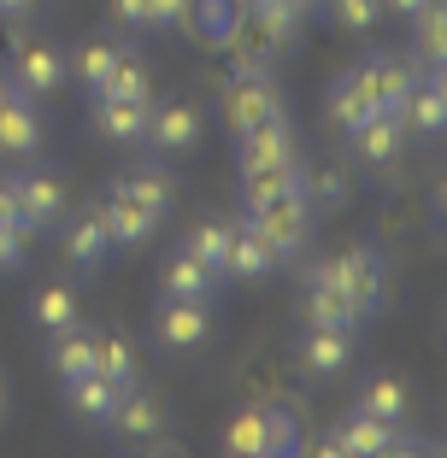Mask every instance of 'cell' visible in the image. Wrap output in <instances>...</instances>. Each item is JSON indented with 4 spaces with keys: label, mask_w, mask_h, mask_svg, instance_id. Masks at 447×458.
<instances>
[{
    "label": "cell",
    "mask_w": 447,
    "mask_h": 458,
    "mask_svg": "<svg viewBox=\"0 0 447 458\" xmlns=\"http://www.w3.org/2000/svg\"><path fill=\"white\" fill-rule=\"evenodd\" d=\"M65 217V182L54 171H13L6 189H0V229H13L18 242L24 235H41Z\"/></svg>",
    "instance_id": "obj_1"
},
{
    "label": "cell",
    "mask_w": 447,
    "mask_h": 458,
    "mask_svg": "<svg viewBox=\"0 0 447 458\" xmlns=\"http://www.w3.org/2000/svg\"><path fill=\"white\" fill-rule=\"evenodd\" d=\"M224 123L236 135L242 130H265V123H288V100L265 71H236L224 82Z\"/></svg>",
    "instance_id": "obj_2"
},
{
    "label": "cell",
    "mask_w": 447,
    "mask_h": 458,
    "mask_svg": "<svg viewBox=\"0 0 447 458\" xmlns=\"http://www.w3.org/2000/svg\"><path fill=\"white\" fill-rule=\"evenodd\" d=\"M312 212H318V206H312V194L300 189H283V194H271V200L265 206H254V224H259V235H265V242L277 247V259H300V247H306V235H312Z\"/></svg>",
    "instance_id": "obj_3"
},
{
    "label": "cell",
    "mask_w": 447,
    "mask_h": 458,
    "mask_svg": "<svg viewBox=\"0 0 447 458\" xmlns=\"http://www.w3.org/2000/svg\"><path fill=\"white\" fill-rule=\"evenodd\" d=\"M300 311H306V324H330V329H365V311L353 306V294L341 288L336 276V259H318L306 270V283H300Z\"/></svg>",
    "instance_id": "obj_4"
},
{
    "label": "cell",
    "mask_w": 447,
    "mask_h": 458,
    "mask_svg": "<svg viewBox=\"0 0 447 458\" xmlns=\"http://www.w3.org/2000/svg\"><path fill=\"white\" fill-rule=\"evenodd\" d=\"M6 89L24 100H47L65 89V54H59L47 36H24L13 54V71H6Z\"/></svg>",
    "instance_id": "obj_5"
},
{
    "label": "cell",
    "mask_w": 447,
    "mask_h": 458,
    "mask_svg": "<svg viewBox=\"0 0 447 458\" xmlns=\"http://www.w3.org/2000/svg\"><path fill=\"white\" fill-rule=\"evenodd\" d=\"M153 335H159L165 352H201L206 335H212V300H165L159 294Z\"/></svg>",
    "instance_id": "obj_6"
},
{
    "label": "cell",
    "mask_w": 447,
    "mask_h": 458,
    "mask_svg": "<svg viewBox=\"0 0 447 458\" xmlns=\"http://www.w3.org/2000/svg\"><path fill=\"white\" fill-rule=\"evenodd\" d=\"M330 259H336V276H341V288L353 294V306L365 311V318H377L383 300H389V270H383V253L371 242H359V247L330 253Z\"/></svg>",
    "instance_id": "obj_7"
},
{
    "label": "cell",
    "mask_w": 447,
    "mask_h": 458,
    "mask_svg": "<svg viewBox=\"0 0 447 458\" xmlns=\"http://www.w3.org/2000/svg\"><path fill=\"white\" fill-rule=\"evenodd\" d=\"M353 77L365 82V95H371L377 112H400V100H407V89L424 77V65L407 59V54H371V59L353 65Z\"/></svg>",
    "instance_id": "obj_8"
},
{
    "label": "cell",
    "mask_w": 447,
    "mask_h": 458,
    "mask_svg": "<svg viewBox=\"0 0 447 458\" xmlns=\"http://www.w3.org/2000/svg\"><path fill=\"white\" fill-rule=\"evenodd\" d=\"M318 453H336V458H377V453H394V423H383V418H371V411H359V405H353L341 423H330V429H324Z\"/></svg>",
    "instance_id": "obj_9"
},
{
    "label": "cell",
    "mask_w": 447,
    "mask_h": 458,
    "mask_svg": "<svg viewBox=\"0 0 447 458\" xmlns=\"http://www.w3.org/2000/svg\"><path fill=\"white\" fill-rule=\"evenodd\" d=\"M165 423H171L165 400H153V394H142V388H124V400L112 405L107 429L118 435L124 446H159L165 441Z\"/></svg>",
    "instance_id": "obj_10"
},
{
    "label": "cell",
    "mask_w": 447,
    "mask_h": 458,
    "mask_svg": "<svg viewBox=\"0 0 447 458\" xmlns=\"http://www.w3.org/2000/svg\"><path fill=\"white\" fill-rule=\"evenodd\" d=\"M295 359L306 377L318 382H336L341 370L353 364V329H330V324H306L295 341Z\"/></svg>",
    "instance_id": "obj_11"
},
{
    "label": "cell",
    "mask_w": 447,
    "mask_h": 458,
    "mask_svg": "<svg viewBox=\"0 0 447 458\" xmlns=\"http://www.w3.org/2000/svg\"><path fill=\"white\" fill-rule=\"evenodd\" d=\"M59 247H65V259L77 270L95 276V270L107 265V253H112V235H107V224H100V206H82V212L59 217Z\"/></svg>",
    "instance_id": "obj_12"
},
{
    "label": "cell",
    "mask_w": 447,
    "mask_h": 458,
    "mask_svg": "<svg viewBox=\"0 0 447 458\" xmlns=\"http://www.w3.org/2000/svg\"><path fill=\"white\" fill-rule=\"evenodd\" d=\"M153 153H189L201 141V112L189 100H153L148 106V130H142Z\"/></svg>",
    "instance_id": "obj_13"
},
{
    "label": "cell",
    "mask_w": 447,
    "mask_h": 458,
    "mask_svg": "<svg viewBox=\"0 0 447 458\" xmlns=\"http://www.w3.org/2000/svg\"><path fill=\"white\" fill-rule=\"evenodd\" d=\"M283 270V259H277V247L259 235L254 217H242V224H230V259H224V276H242V283H259V276H277Z\"/></svg>",
    "instance_id": "obj_14"
},
{
    "label": "cell",
    "mask_w": 447,
    "mask_h": 458,
    "mask_svg": "<svg viewBox=\"0 0 447 458\" xmlns=\"http://www.w3.org/2000/svg\"><path fill=\"white\" fill-rule=\"evenodd\" d=\"M271 165H300V148H295L288 123H265V130L236 135V171H271Z\"/></svg>",
    "instance_id": "obj_15"
},
{
    "label": "cell",
    "mask_w": 447,
    "mask_h": 458,
    "mask_svg": "<svg viewBox=\"0 0 447 458\" xmlns=\"http://www.w3.org/2000/svg\"><path fill=\"white\" fill-rule=\"evenodd\" d=\"M153 100H118V95H89V130L100 141H142Z\"/></svg>",
    "instance_id": "obj_16"
},
{
    "label": "cell",
    "mask_w": 447,
    "mask_h": 458,
    "mask_svg": "<svg viewBox=\"0 0 447 458\" xmlns=\"http://www.w3.org/2000/svg\"><path fill=\"white\" fill-rule=\"evenodd\" d=\"M36 148H41V112H36V100H24V95L6 89V100H0V159H30Z\"/></svg>",
    "instance_id": "obj_17"
},
{
    "label": "cell",
    "mask_w": 447,
    "mask_h": 458,
    "mask_svg": "<svg viewBox=\"0 0 447 458\" xmlns=\"http://www.w3.org/2000/svg\"><path fill=\"white\" fill-rule=\"evenodd\" d=\"M348 141H353V153H359L365 165H394L400 148H407V123H400V112H371Z\"/></svg>",
    "instance_id": "obj_18"
},
{
    "label": "cell",
    "mask_w": 447,
    "mask_h": 458,
    "mask_svg": "<svg viewBox=\"0 0 447 458\" xmlns=\"http://www.w3.org/2000/svg\"><path fill=\"white\" fill-rule=\"evenodd\" d=\"M47 370L59 382H77L95 370V329L89 324H71V329H54L47 335Z\"/></svg>",
    "instance_id": "obj_19"
},
{
    "label": "cell",
    "mask_w": 447,
    "mask_h": 458,
    "mask_svg": "<svg viewBox=\"0 0 447 458\" xmlns=\"http://www.w3.org/2000/svg\"><path fill=\"white\" fill-rule=\"evenodd\" d=\"M100 224H107L112 247H148V235L159 229V217H153L148 206H136L130 194H118V189H112L107 200H100Z\"/></svg>",
    "instance_id": "obj_20"
},
{
    "label": "cell",
    "mask_w": 447,
    "mask_h": 458,
    "mask_svg": "<svg viewBox=\"0 0 447 458\" xmlns=\"http://www.w3.org/2000/svg\"><path fill=\"white\" fill-rule=\"evenodd\" d=\"M159 294L165 300H212L218 294V276L189 253V247H176V253L159 265Z\"/></svg>",
    "instance_id": "obj_21"
},
{
    "label": "cell",
    "mask_w": 447,
    "mask_h": 458,
    "mask_svg": "<svg viewBox=\"0 0 447 458\" xmlns=\"http://www.w3.org/2000/svg\"><path fill=\"white\" fill-rule=\"evenodd\" d=\"M400 123L418 130V135H442L447 130V95H442V77H435V71H424V77L407 89V100H400Z\"/></svg>",
    "instance_id": "obj_22"
},
{
    "label": "cell",
    "mask_w": 447,
    "mask_h": 458,
    "mask_svg": "<svg viewBox=\"0 0 447 458\" xmlns=\"http://www.w3.org/2000/svg\"><path fill=\"white\" fill-rule=\"evenodd\" d=\"M118 54H124V41H118V36H82L77 47H71V59H65V82H82V89L95 95L100 77L118 65Z\"/></svg>",
    "instance_id": "obj_23"
},
{
    "label": "cell",
    "mask_w": 447,
    "mask_h": 458,
    "mask_svg": "<svg viewBox=\"0 0 447 458\" xmlns=\"http://www.w3.org/2000/svg\"><path fill=\"white\" fill-rule=\"evenodd\" d=\"M112 189L130 194L136 206H148L153 217H165V212H171V200H176V182L165 176V165H130V171H124Z\"/></svg>",
    "instance_id": "obj_24"
},
{
    "label": "cell",
    "mask_w": 447,
    "mask_h": 458,
    "mask_svg": "<svg viewBox=\"0 0 447 458\" xmlns=\"http://www.w3.org/2000/svg\"><path fill=\"white\" fill-rule=\"evenodd\" d=\"M371 112H377V106H371V95H365V82L353 77V71H341V77L330 82V95H324V118L336 123L341 135H353V130H359V123L371 118Z\"/></svg>",
    "instance_id": "obj_25"
},
{
    "label": "cell",
    "mask_w": 447,
    "mask_h": 458,
    "mask_svg": "<svg viewBox=\"0 0 447 458\" xmlns=\"http://www.w3.org/2000/svg\"><path fill=\"white\" fill-rule=\"evenodd\" d=\"M30 318H36L41 335L82 324V300H77V288H71V283H41V288H36V300H30Z\"/></svg>",
    "instance_id": "obj_26"
},
{
    "label": "cell",
    "mask_w": 447,
    "mask_h": 458,
    "mask_svg": "<svg viewBox=\"0 0 447 458\" xmlns=\"http://www.w3.org/2000/svg\"><path fill=\"white\" fill-rule=\"evenodd\" d=\"M124 400V388L118 382H107L100 370H89V377H77V382H65V405L77 411L82 423H107L112 418V405Z\"/></svg>",
    "instance_id": "obj_27"
},
{
    "label": "cell",
    "mask_w": 447,
    "mask_h": 458,
    "mask_svg": "<svg viewBox=\"0 0 447 458\" xmlns=\"http://www.w3.org/2000/svg\"><path fill=\"white\" fill-rule=\"evenodd\" d=\"M359 411H371V418H383V423H407V411H412L407 382L389 377V370L365 377V388H359Z\"/></svg>",
    "instance_id": "obj_28"
},
{
    "label": "cell",
    "mask_w": 447,
    "mask_h": 458,
    "mask_svg": "<svg viewBox=\"0 0 447 458\" xmlns=\"http://www.w3.org/2000/svg\"><path fill=\"white\" fill-rule=\"evenodd\" d=\"M412 47H418V65L424 71H442L447 59V13H442V0H430L424 13H412Z\"/></svg>",
    "instance_id": "obj_29"
},
{
    "label": "cell",
    "mask_w": 447,
    "mask_h": 458,
    "mask_svg": "<svg viewBox=\"0 0 447 458\" xmlns=\"http://www.w3.org/2000/svg\"><path fill=\"white\" fill-rule=\"evenodd\" d=\"M95 370L118 388H136V347L118 329H95Z\"/></svg>",
    "instance_id": "obj_30"
},
{
    "label": "cell",
    "mask_w": 447,
    "mask_h": 458,
    "mask_svg": "<svg viewBox=\"0 0 447 458\" xmlns=\"http://www.w3.org/2000/svg\"><path fill=\"white\" fill-rule=\"evenodd\" d=\"M183 247H189L218 283H224V259H230V217H201V224L189 229V242H183Z\"/></svg>",
    "instance_id": "obj_31"
},
{
    "label": "cell",
    "mask_w": 447,
    "mask_h": 458,
    "mask_svg": "<svg viewBox=\"0 0 447 458\" xmlns=\"http://www.w3.org/2000/svg\"><path fill=\"white\" fill-rule=\"evenodd\" d=\"M95 95H118V100H153V77H148V59H136L130 47L118 54V65L100 77Z\"/></svg>",
    "instance_id": "obj_32"
},
{
    "label": "cell",
    "mask_w": 447,
    "mask_h": 458,
    "mask_svg": "<svg viewBox=\"0 0 447 458\" xmlns=\"http://www.w3.org/2000/svg\"><path fill=\"white\" fill-rule=\"evenodd\" d=\"M224 453L265 458V405H242V411L224 423Z\"/></svg>",
    "instance_id": "obj_33"
},
{
    "label": "cell",
    "mask_w": 447,
    "mask_h": 458,
    "mask_svg": "<svg viewBox=\"0 0 447 458\" xmlns=\"http://www.w3.org/2000/svg\"><path fill=\"white\" fill-rule=\"evenodd\" d=\"M295 453H306L300 418L288 405H265V458H295Z\"/></svg>",
    "instance_id": "obj_34"
},
{
    "label": "cell",
    "mask_w": 447,
    "mask_h": 458,
    "mask_svg": "<svg viewBox=\"0 0 447 458\" xmlns=\"http://www.w3.org/2000/svg\"><path fill=\"white\" fill-rule=\"evenodd\" d=\"M247 18H254L259 30L271 41H295L300 36V18H306V6H295V0H259V6H247Z\"/></svg>",
    "instance_id": "obj_35"
},
{
    "label": "cell",
    "mask_w": 447,
    "mask_h": 458,
    "mask_svg": "<svg viewBox=\"0 0 447 458\" xmlns=\"http://www.w3.org/2000/svg\"><path fill=\"white\" fill-rule=\"evenodd\" d=\"M300 182V165H271V171H242V206L254 212V206H265L271 194L295 189Z\"/></svg>",
    "instance_id": "obj_36"
},
{
    "label": "cell",
    "mask_w": 447,
    "mask_h": 458,
    "mask_svg": "<svg viewBox=\"0 0 447 458\" xmlns=\"http://www.w3.org/2000/svg\"><path fill=\"white\" fill-rule=\"evenodd\" d=\"M330 13V24L348 30V36H371L383 24V0H318Z\"/></svg>",
    "instance_id": "obj_37"
},
{
    "label": "cell",
    "mask_w": 447,
    "mask_h": 458,
    "mask_svg": "<svg viewBox=\"0 0 447 458\" xmlns=\"http://www.w3.org/2000/svg\"><path fill=\"white\" fill-rule=\"evenodd\" d=\"M194 0H148V30H183Z\"/></svg>",
    "instance_id": "obj_38"
},
{
    "label": "cell",
    "mask_w": 447,
    "mask_h": 458,
    "mask_svg": "<svg viewBox=\"0 0 447 458\" xmlns=\"http://www.w3.org/2000/svg\"><path fill=\"white\" fill-rule=\"evenodd\" d=\"M112 18L124 30H148V0H112Z\"/></svg>",
    "instance_id": "obj_39"
},
{
    "label": "cell",
    "mask_w": 447,
    "mask_h": 458,
    "mask_svg": "<svg viewBox=\"0 0 447 458\" xmlns=\"http://www.w3.org/2000/svg\"><path fill=\"white\" fill-rule=\"evenodd\" d=\"M0 270H18V235L0 229Z\"/></svg>",
    "instance_id": "obj_40"
},
{
    "label": "cell",
    "mask_w": 447,
    "mask_h": 458,
    "mask_svg": "<svg viewBox=\"0 0 447 458\" xmlns=\"http://www.w3.org/2000/svg\"><path fill=\"white\" fill-rule=\"evenodd\" d=\"M430 0H383V13H400V18H412V13H424Z\"/></svg>",
    "instance_id": "obj_41"
},
{
    "label": "cell",
    "mask_w": 447,
    "mask_h": 458,
    "mask_svg": "<svg viewBox=\"0 0 447 458\" xmlns=\"http://www.w3.org/2000/svg\"><path fill=\"white\" fill-rule=\"evenodd\" d=\"M36 13V0H0V18H30Z\"/></svg>",
    "instance_id": "obj_42"
},
{
    "label": "cell",
    "mask_w": 447,
    "mask_h": 458,
    "mask_svg": "<svg viewBox=\"0 0 447 458\" xmlns=\"http://www.w3.org/2000/svg\"><path fill=\"white\" fill-rule=\"evenodd\" d=\"M0 418H6V377H0Z\"/></svg>",
    "instance_id": "obj_43"
},
{
    "label": "cell",
    "mask_w": 447,
    "mask_h": 458,
    "mask_svg": "<svg viewBox=\"0 0 447 458\" xmlns=\"http://www.w3.org/2000/svg\"><path fill=\"white\" fill-rule=\"evenodd\" d=\"M295 6H318V0H295Z\"/></svg>",
    "instance_id": "obj_44"
},
{
    "label": "cell",
    "mask_w": 447,
    "mask_h": 458,
    "mask_svg": "<svg viewBox=\"0 0 447 458\" xmlns=\"http://www.w3.org/2000/svg\"><path fill=\"white\" fill-rule=\"evenodd\" d=\"M0 100H6V77H0Z\"/></svg>",
    "instance_id": "obj_45"
},
{
    "label": "cell",
    "mask_w": 447,
    "mask_h": 458,
    "mask_svg": "<svg viewBox=\"0 0 447 458\" xmlns=\"http://www.w3.org/2000/svg\"><path fill=\"white\" fill-rule=\"evenodd\" d=\"M247 6H259V0H247Z\"/></svg>",
    "instance_id": "obj_46"
}]
</instances>
